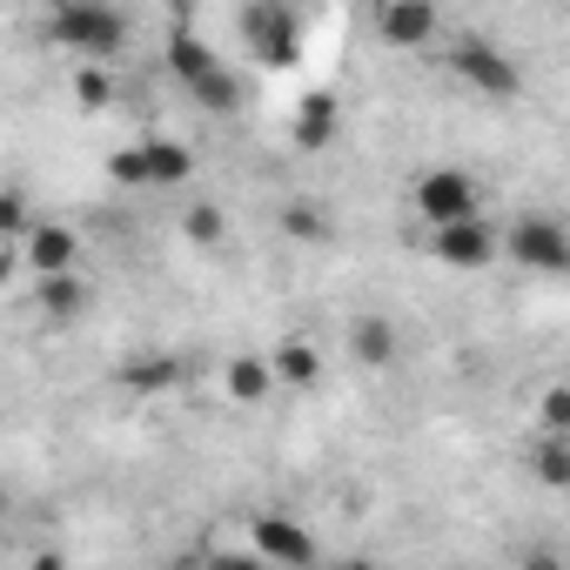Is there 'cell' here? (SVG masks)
Returning a JSON list of instances; mask_svg holds the SVG:
<instances>
[{"instance_id":"1","label":"cell","mask_w":570,"mask_h":570,"mask_svg":"<svg viewBox=\"0 0 570 570\" xmlns=\"http://www.w3.org/2000/svg\"><path fill=\"white\" fill-rule=\"evenodd\" d=\"M48 41L81 55V61H115L128 48V14L115 0H55L48 8Z\"/></svg>"},{"instance_id":"2","label":"cell","mask_w":570,"mask_h":570,"mask_svg":"<svg viewBox=\"0 0 570 570\" xmlns=\"http://www.w3.org/2000/svg\"><path fill=\"white\" fill-rule=\"evenodd\" d=\"M161 61H168V75L195 95V108H208V115H235V108H242V81L222 68V55H215L195 28H168Z\"/></svg>"},{"instance_id":"3","label":"cell","mask_w":570,"mask_h":570,"mask_svg":"<svg viewBox=\"0 0 570 570\" xmlns=\"http://www.w3.org/2000/svg\"><path fill=\"white\" fill-rule=\"evenodd\" d=\"M248 557L268 570H309V563H323V543L303 530V517L262 510V517H248Z\"/></svg>"},{"instance_id":"4","label":"cell","mask_w":570,"mask_h":570,"mask_svg":"<svg viewBox=\"0 0 570 570\" xmlns=\"http://www.w3.org/2000/svg\"><path fill=\"white\" fill-rule=\"evenodd\" d=\"M450 75H456L463 88H476L483 101H517V95H523V68H517L497 41H483V35H463V41L450 48Z\"/></svg>"},{"instance_id":"5","label":"cell","mask_w":570,"mask_h":570,"mask_svg":"<svg viewBox=\"0 0 570 570\" xmlns=\"http://www.w3.org/2000/svg\"><path fill=\"white\" fill-rule=\"evenodd\" d=\"M242 41H248L255 61L289 68L303 55V21H296L289 0H248V8H242Z\"/></svg>"},{"instance_id":"6","label":"cell","mask_w":570,"mask_h":570,"mask_svg":"<svg viewBox=\"0 0 570 570\" xmlns=\"http://www.w3.org/2000/svg\"><path fill=\"white\" fill-rule=\"evenodd\" d=\"M503 255L517 268H530V275H570V235L550 215H517L503 228Z\"/></svg>"},{"instance_id":"7","label":"cell","mask_w":570,"mask_h":570,"mask_svg":"<svg viewBox=\"0 0 570 570\" xmlns=\"http://www.w3.org/2000/svg\"><path fill=\"white\" fill-rule=\"evenodd\" d=\"M410 202H416V215H423L430 228L463 222V215H483V188H476V175H463V168H430Z\"/></svg>"},{"instance_id":"8","label":"cell","mask_w":570,"mask_h":570,"mask_svg":"<svg viewBox=\"0 0 570 570\" xmlns=\"http://www.w3.org/2000/svg\"><path fill=\"white\" fill-rule=\"evenodd\" d=\"M430 255L443 262V268H490L497 255H503V228H490L483 215H463V222H443V228H430Z\"/></svg>"},{"instance_id":"9","label":"cell","mask_w":570,"mask_h":570,"mask_svg":"<svg viewBox=\"0 0 570 570\" xmlns=\"http://www.w3.org/2000/svg\"><path fill=\"white\" fill-rule=\"evenodd\" d=\"M436 28H443V8H436V0H383V14H376V41L396 48V55L430 48Z\"/></svg>"},{"instance_id":"10","label":"cell","mask_w":570,"mask_h":570,"mask_svg":"<svg viewBox=\"0 0 570 570\" xmlns=\"http://www.w3.org/2000/svg\"><path fill=\"white\" fill-rule=\"evenodd\" d=\"M35 275H61V268H75V255H81V235L68 228V222H35V235L14 248Z\"/></svg>"},{"instance_id":"11","label":"cell","mask_w":570,"mask_h":570,"mask_svg":"<svg viewBox=\"0 0 570 570\" xmlns=\"http://www.w3.org/2000/svg\"><path fill=\"white\" fill-rule=\"evenodd\" d=\"M275 383H282V376H275V356H255V350L228 356V370H222V390H228V403H235V410L268 403V390H275Z\"/></svg>"},{"instance_id":"12","label":"cell","mask_w":570,"mask_h":570,"mask_svg":"<svg viewBox=\"0 0 570 570\" xmlns=\"http://www.w3.org/2000/svg\"><path fill=\"white\" fill-rule=\"evenodd\" d=\"M336 128H343V108H336V95L330 88H316V95H303V108H296V148L303 155H323L330 141H336Z\"/></svg>"},{"instance_id":"13","label":"cell","mask_w":570,"mask_h":570,"mask_svg":"<svg viewBox=\"0 0 570 570\" xmlns=\"http://www.w3.org/2000/svg\"><path fill=\"white\" fill-rule=\"evenodd\" d=\"M350 356H356L363 370H390V363L403 356L396 323H390V316H356V323H350Z\"/></svg>"},{"instance_id":"14","label":"cell","mask_w":570,"mask_h":570,"mask_svg":"<svg viewBox=\"0 0 570 570\" xmlns=\"http://www.w3.org/2000/svg\"><path fill=\"white\" fill-rule=\"evenodd\" d=\"M35 303H41L48 323H75V316L88 309V282H81L75 268H61V275H35Z\"/></svg>"},{"instance_id":"15","label":"cell","mask_w":570,"mask_h":570,"mask_svg":"<svg viewBox=\"0 0 570 570\" xmlns=\"http://www.w3.org/2000/svg\"><path fill=\"white\" fill-rule=\"evenodd\" d=\"M268 356H275V376H282V390H316V383H323V350H316V343H303V336L275 343Z\"/></svg>"},{"instance_id":"16","label":"cell","mask_w":570,"mask_h":570,"mask_svg":"<svg viewBox=\"0 0 570 570\" xmlns=\"http://www.w3.org/2000/svg\"><path fill=\"white\" fill-rule=\"evenodd\" d=\"M141 155H148V188H188V181H195V155H188L181 141L148 135V141H141Z\"/></svg>"},{"instance_id":"17","label":"cell","mask_w":570,"mask_h":570,"mask_svg":"<svg viewBox=\"0 0 570 570\" xmlns=\"http://www.w3.org/2000/svg\"><path fill=\"white\" fill-rule=\"evenodd\" d=\"M530 476H537L543 490H570V436H563V430H537V443H530Z\"/></svg>"},{"instance_id":"18","label":"cell","mask_w":570,"mask_h":570,"mask_svg":"<svg viewBox=\"0 0 570 570\" xmlns=\"http://www.w3.org/2000/svg\"><path fill=\"white\" fill-rule=\"evenodd\" d=\"M175 376H181V363H175V356H161V350H148V356H128V363H121V383H128V390H141V396H161V390H175Z\"/></svg>"},{"instance_id":"19","label":"cell","mask_w":570,"mask_h":570,"mask_svg":"<svg viewBox=\"0 0 570 570\" xmlns=\"http://www.w3.org/2000/svg\"><path fill=\"white\" fill-rule=\"evenodd\" d=\"M181 235H188L195 248H222V242H228V215H222L215 202H195V208L181 215Z\"/></svg>"},{"instance_id":"20","label":"cell","mask_w":570,"mask_h":570,"mask_svg":"<svg viewBox=\"0 0 570 570\" xmlns=\"http://www.w3.org/2000/svg\"><path fill=\"white\" fill-rule=\"evenodd\" d=\"M282 228H289L296 242H330L336 235V222H330V208H316V202H289V215H282Z\"/></svg>"},{"instance_id":"21","label":"cell","mask_w":570,"mask_h":570,"mask_svg":"<svg viewBox=\"0 0 570 570\" xmlns=\"http://www.w3.org/2000/svg\"><path fill=\"white\" fill-rule=\"evenodd\" d=\"M75 101H81V108H108V101H115V75H108V61H81V75H75Z\"/></svg>"},{"instance_id":"22","label":"cell","mask_w":570,"mask_h":570,"mask_svg":"<svg viewBox=\"0 0 570 570\" xmlns=\"http://www.w3.org/2000/svg\"><path fill=\"white\" fill-rule=\"evenodd\" d=\"M0 235H8V248H21V242L35 235V215H28V195H21V188L0 195Z\"/></svg>"},{"instance_id":"23","label":"cell","mask_w":570,"mask_h":570,"mask_svg":"<svg viewBox=\"0 0 570 570\" xmlns=\"http://www.w3.org/2000/svg\"><path fill=\"white\" fill-rule=\"evenodd\" d=\"M108 181H115V188H148V155H141V141L121 148V155H108Z\"/></svg>"},{"instance_id":"24","label":"cell","mask_w":570,"mask_h":570,"mask_svg":"<svg viewBox=\"0 0 570 570\" xmlns=\"http://www.w3.org/2000/svg\"><path fill=\"white\" fill-rule=\"evenodd\" d=\"M537 430H563L570 436V383H550L537 396Z\"/></svg>"},{"instance_id":"25","label":"cell","mask_w":570,"mask_h":570,"mask_svg":"<svg viewBox=\"0 0 570 570\" xmlns=\"http://www.w3.org/2000/svg\"><path fill=\"white\" fill-rule=\"evenodd\" d=\"M48 8H55V0H48Z\"/></svg>"}]
</instances>
